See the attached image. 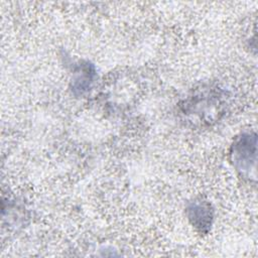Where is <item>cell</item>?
I'll return each instance as SVG.
<instances>
[{
    "mask_svg": "<svg viewBox=\"0 0 258 258\" xmlns=\"http://www.w3.org/2000/svg\"><path fill=\"white\" fill-rule=\"evenodd\" d=\"M256 141L255 133H244L232 146L231 155L234 166L246 176H251V170L255 171Z\"/></svg>",
    "mask_w": 258,
    "mask_h": 258,
    "instance_id": "cell-1",
    "label": "cell"
},
{
    "mask_svg": "<svg viewBox=\"0 0 258 258\" xmlns=\"http://www.w3.org/2000/svg\"><path fill=\"white\" fill-rule=\"evenodd\" d=\"M187 213L191 224L200 231L206 232L210 228L212 224L213 213L209 204L203 201L194 202L187 208Z\"/></svg>",
    "mask_w": 258,
    "mask_h": 258,
    "instance_id": "cell-2",
    "label": "cell"
}]
</instances>
